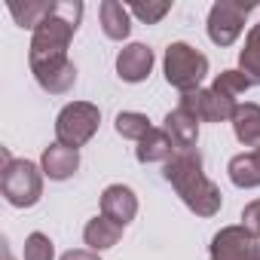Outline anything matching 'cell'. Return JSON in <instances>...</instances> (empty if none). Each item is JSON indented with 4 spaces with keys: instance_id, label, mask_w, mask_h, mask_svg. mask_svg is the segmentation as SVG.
<instances>
[{
    "instance_id": "6da1fadb",
    "label": "cell",
    "mask_w": 260,
    "mask_h": 260,
    "mask_svg": "<svg viewBox=\"0 0 260 260\" xmlns=\"http://www.w3.org/2000/svg\"><path fill=\"white\" fill-rule=\"evenodd\" d=\"M162 175L178 190V196L184 199V205L190 211H196L199 217L217 214V208H220V190H217V184H211L205 178L199 150H178L166 162Z\"/></svg>"
},
{
    "instance_id": "e0dca14e",
    "label": "cell",
    "mask_w": 260,
    "mask_h": 260,
    "mask_svg": "<svg viewBox=\"0 0 260 260\" xmlns=\"http://www.w3.org/2000/svg\"><path fill=\"white\" fill-rule=\"evenodd\" d=\"M230 181L236 187H242V190L260 187V147L230 159Z\"/></svg>"
},
{
    "instance_id": "7c38bea8",
    "label": "cell",
    "mask_w": 260,
    "mask_h": 260,
    "mask_svg": "<svg viewBox=\"0 0 260 260\" xmlns=\"http://www.w3.org/2000/svg\"><path fill=\"white\" fill-rule=\"evenodd\" d=\"M166 132H169V138H172V144H175L178 150H196L199 119H196L190 110L178 107V110H172V113L166 116Z\"/></svg>"
},
{
    "instance_id": "2e32d148",
    "label": "cell",
    "mask_w": 260,
    "mask_h": 260,
    "mask_svg": "<svg viewBox=\"0 0 260 260\" xmlns=\"http://www.w3.org/2000/svg\"><path fill=\"white\" fill-rule=\"evenodd\" d=\"M98 16H101L104 34L110 40H125L128 31H132V22H128V16H132V13H128V7H122L119 0H104L101 10H98Z\"/></svg>"
},
{
    "instance_id": "9a60e30c",
    "label": "cell",
    "mask_w": 260,
    "mask_h": 260,
    "mask_svg": "<svg viewBox=\"0 0 260 260\" xmlns=\"http://www.w3.org/2000/svg\"><path fill=\"white\" fill-rule=\"evenodd\" d=\"M175 144L166 128H150V132L138 141V162H169L175 156Z\"/></svg>"
},
{
    "instance_id": "277c9868",
    "label": "cell",
    "mask_w": 260,
    "mask_h": 260,
    "mask_svg": "<svg viewBox=\"0 0 260 260\" xmlns=\"http://www.w3.org/2000/svg\"><path fill=\"white\" fill-rule=\"evenodd\" d=\"M205 74H208V58L199 49H193L190 43H172L166 49V80L175 89H181L184 95L196 92Z\"/></svg>"
},
{
    "instance_id": "7402d4cb",
    "label": "cell",
    "mask_w": 260,
    "mask_h": 260,
    "mask_svg": "<svg viewBox=\"0 0 260 260\" xmlns=\"http://www.w3.org/2000/svg\"><path fill=\"white\" fill-rule=\"evenodd\" d=\"M251 86V80L242 74V71H223L217 80H214V92H220V95H226V98H233L236 101V95H242L245 89Z\"/></svg>"
},
{
    "instance_id": "9c48e42d",
    "label": "cell",
    "mask_w": 260,
    "mask_h": 260,
    "mask_svg": "<svg viewBox=\"0 0 260 260\" xmlns=\"http://www.w3.org/2000/svg\"><path fill=\"white\" fill-rule=\"evenodd\" d=\"M31 71H34L37 83H40L46 92H52V95L68 92V89L74 86V80H77V68H74V61H71V58L40 61V64H31Z\"/></svg>"
},
{
    "instance_id": "3957f363",
    "label": "cell",
    "mask_w": 260,
    "mask_h": 260,
    "mask_svg": "<svg viewBox=\"0 0 260 260\" xmlns=\"http://www.w3.org/2000/svg\"><path fill=\"white\" fill-rule=\"evenodd\" d=\"M0 190L4 199L16 208H31L37 205L40 193H43V178L40 169L28 159H13L4 150V169H0Z\"/></svg>"
},
{
    "instance_id": "cb8c5ba5",
    "label": "cell",
    "mask_w": 260,
    "mask_h": 260,
    "mask_svg": "<svg viewBox=\"0 0 260 260\" xmlns=\"http://www.w3.org/2000/svg\"><path fill=\"white\" fill-rule=\"evenodd\" d=\"M169 10H172L169 0H159V4H132V7H128V13L138 16L144 25H156V22H159Z\"/></svg>"
},
{
    "instance_id": "d4e9b609",
    "label": "cell",
    "mask_w": 260,
    "mask_h": 260,
    "mask_svg": "<svg viewBox=\"0 0 260 260\" xmlns=\"http://www.w3.org/2000/svg\"><path fill=\"white\" fill-rule=\"evenodd\" d=\"M242 220H245V226H248L254 236H260V199H254V202H248V205L242 208Z\"/></svg>"
},
{
    "instance_id": "8fae6325",
    "label": "cell",
    "mask_w": 260,
    "mask_h": 260,
    "mask_svg": "<svg viewBox=\"0 0 260 260\" xmlns=\"http://www.w3.org/2000/svg\"><path fill=\"white\" fill-rule=\"evenodd\" d=\"M150 68H153V52L144 43H128L116 55V74L125 83H141V80H147Z\"/></svg>"
},
{
    "instance_id": "4fadbf2b",
    "label": "cell",
    "mask_w": 260,
    "mask_h": 260,
    "mask_svg": "<svg viewBox=\"0 0 260 260\" xmlns=\"http://www.w3.org/2000/svg\"><path fill=\"white\" fill-rule=\"evenodd\" d=\"M40 166H43V175H46V178H52V181H64V178H71V175L80 169V153H77L74 147H64V144L55 141L52 147L43 150Z\"/></svg>"
},
{
    "instance_id": "8992f818",
    "label": "cell",
    "mask_w": 260,
    "mask_h": 260,
    "mask_svg": "<svg viewBox=\"0 0 260 260\" xmlns=\"http://www.w3.org/2000/svg\"><path fill=\"white\" fill-rule=\"evenodd\" d=\"M257 4L254 0H217L208 13V37L217 46H230L236 43V37L245 28L248 13H254Z\"/></svg>"
},
{
    "instance_id": "484cf974",
    "label": "cell",
    "mask_w": 260,
    "mask_h": 260,
    "mask_svg": "<svg viewBox=\"0 0 260 260\" xmlns=\"http://www.w3.org/2000/svg\"><path fill=\"white\" fill-rule=\"evenodd\" d=\"M61 260H98V254H92V251H83V248H77V251H68Z\"/></svg>"
},
{
    "instance_id": "ac0fdd59",
    "label": "cell",
    "mask_w": 260,
    "mask_h": 260,
    "mask_svg": "<svg viewBox=\"0 0 260 260\" xmlns=\"http://www.w3.org/2000/svg\"><path fill=\"white\" fill-rule=\"evenodd\" d=\"M119 236H122V226L119 223H113L110 217H92L89 223H86V230H83V239H86V245L92 248V251H104V248H113L116 242H119Z\"/></svg>"
},
{
    "instance_id": "ffe728a7",
    "label": "cell",
    "mask_w": 260,
    "mask_h": 260,
    "mask_svg": "<svg viewBox=\"0 0 260 260\" xmlns=\"http://www.w3.org/2000/svg\"><path fill=\"white\" fill-rule=\"evenodd\" d=\"M52 7L55 4H49V0H37V4H16V0H10V13H13V19L22 25V28H31V31H37V25L52 13Z\"/></svg>"
},
{
    "instance_id": "5b68a950",
    "label": "cell",
    "mask_w": 260,
    "mask_h": 260,
    "mask_svg": "<svg viewBox=\"0 0 260 260\" xmlns=\"http://www.w3.org/2000/svg\"><path fill=\"white\" fill-rule=\"evenodd\" d=\"M98 122H101V110L89 101H74L68 104L58 119H55V138L64 147H83L95 132H98Z\"/></svg>"
},
{
    "instance_id": "5bb4252c",
    "label": "cell",
    "mask_w": 260,
    "mask_h": 260,
    "mask_svg": "<svg viewBox=\"0 0 260 260\" xmlns=\"http://www.w3.org/2000/svg\"><path fill=\"white\" fill-rule=\"evenodd\" d=\"M233 132L236 138L245 144V147H260V104H239L236 107V116H233Z\"/></svg>"
},
{
    "instance_id": "d6986e66",
    "label": "cell",
    "mask_w": 260,
    "mask_h": 260,
    "mask_svg": "<svg viewBox=\"0 0 260 260\" xmlns=\"http://www.w3.org/2000/svg\"><path fill=\"white\" fill-rule=\"evenodd\" d=\"M239 64H242V74L254 83H260V22L248 31L245 37V49L239 52Z\"/></svg>"
},
{
    "instance_id": "30bf717a",
    "label": "cell",
    "mask_w": 260,
    "mask_h": 260,
    "mask_svg": "<svg viewBox=\"0 0 260 260\" xmlns=\"http://www.w3.org/2000/svg\"><path fill=\"white\" fill-rule=\"evenodd\" d=\"M101 214L110 217L113 223L125 226L128 220L138 214V199H135V193L128 190V187H122V184H110V187L101 193Z\"/></svg>"
},
{
    "instance_id": "7a4b0ae2",
    "label": "cell",
    "mask_w": 260,
    "mask_h": 260,
    "mask_svg": "<svg viewBox=\"0 0 260 260\" xmlns=\"http://www.w3.org/2000/svg\"><path fill=\"white\" fill-rule=\"evenodd\" d=\"M83 19V4L68 0V4H55L52 13L37 25L31 37V64L52 61V58H68V43Z\"/></svg>"
},
{
    "instance_id": "ba28073f",
    "label": "cell",
    "mask_w": 260,
    "mask_h": 260,
    "mask_svg": "<svg viewBox=\"0 0 260 260\" xmlns=\"http://www.w3.org/2000/svg\"><path fill=\"white\" fill-rule=\"evenodd\" d=\"M178 107L190 110L199 122H226V119L233 122L239 104H236L233 98L214 92V89H196V92L181 95V104H178Z\"/></svg>"
},
{
    "instance_id": "603a6c76",
    "label": "cell",
    "mask_w": 260,
    "mask_h": 260,
    "mask_svg": "<svg viewBox=\"0 0 260 260\" xmlns=\"http://www.w3.org/2000/svg\"><path fill=\"white\" fill-rule=\"evenodd\" d=\"M52 257H55V248H52L49 236L31 233L25 239V260H52Z\"/></svg>"
},
{
    "instance_id": "44dd1931",
    "label": "cell",
    "mask_w": 260,
    "mask_h": 260,
    "mask_svg": "<svg viewBox=\"0 0 260 260\" xmlns=\"http://www.w3.org/2000/svg\"><path fill=\"white\" fill-rule=\"evenodd\" d=\"M150 128H153L150 119H147L144 113H138V110H122V113L116 116V132H119L122 138H128V141H141Z\"/></svg>"
},
{
    "instance_id": "52a82bcc",
    "label": "cell",
    "mask_w": 260,
    "mask_h": 260,
    "mask_svg": "<svg viewBox=\"0 0 260 260\" xmlns=\"http://www.w3.org/2000/svg\"><path fill=\"white\" fill-rule=\"evenodd\" d=\"M208 260H260V245L257 236L242 223V226H223L211 239V254Z\"/></svg>"
}]
</instances>
